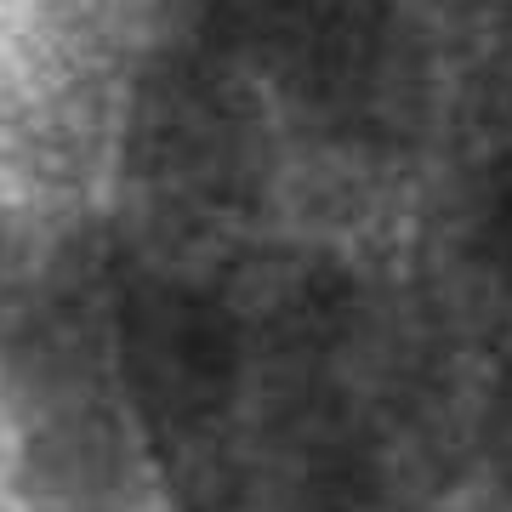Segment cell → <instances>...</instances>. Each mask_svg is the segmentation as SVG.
Here are the masks:
<instances>
[{
	"label": "cell",
	"mask_w": 512,
	"mask_h": 512,
	"mask_svg": "<svg viewBox=\"0 0 512 512\" xmlns=\"http://www.w3.org/2000/svg\"><path fill=\"white\" fill-rule=\"evenodd\" d=\"M461 143L444 0H131L103 205L165 239L416 234Z\"/></svg>",
	"instance_id": "obj_2"
},
{
	"label": "cell",
	"mask_w": 512,
	"mask_h": 512,
	"mask_svg": "<svg viewBox=\"0 0 512 512\" xmlns=\"http://www.w3.org/2000/svg\"><path fill=\"white\" fill-rule=\"evenodd\" d=\"M416 234L478 330L512 342V120L467 131Z\"/></svg>",
	"instance_id": "obj_3"
},
{
	"label": "cell",
	"mask_w": 512,
	"mask_h": 512,
	"mask_svg": "<svg viewBox=\"0 0 512 512\" xmlns=\"http://www.w3.org/2000/svg\"><path fill=\"white\" fill-rule=\"evenodd\" d=\"M97 245L160 512H478L484 330L421 234Z\"/></svg>",
	"instance_id": "obj_1"
}]
</instances>
